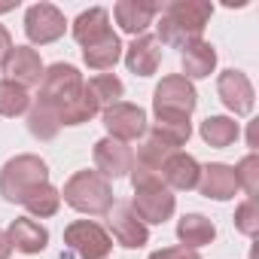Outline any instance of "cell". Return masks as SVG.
Wrapping results in <instances>:
<instances>
[{
  "label": "cell",
  "mask_w": 259,
  "mask_h": 259,
  "mask_svg": "<svg viewBox=\"0 0 259 259\" xmlns=\"http://www.w3.org/2000/svg\"><path fill=\"white\" fill-rule=\"evenodd\" d=\"M19 7V0H10V4H0V13H10V10H16Z\"/></svg>",
  "instance_id": "obj_35"
},
{
  "label": "cell",
  "mask_w": 259,
  "mask_h": 259,
  "mask_svg": "<svg viewBox=\"0 0 259 259\" xmlns=\"http://www.w3.org/2000/svg\"><path fill=\"white\" fill-rule=\"evenodd\" d=\"M40 183H49V165L34 153L13 156L0 168V195L13 204H22L25 195L31 189H37Z\"/></svg>",
  "instance_id": "obj_4"
},
{
  "label": "cell",
  "mask_w": 259,
  "mask_h": 259,
  "mask_svg": "<svg viewBox=\"0 0 259 259\" xmlns=\"http://www.w3.org/2000/svg\"><path fill=\"white\" fill-rule=\"evenodd\" d=\"M7 238L13 244V250L25 253V256H34V253H43L49 247V229L40 226L37 220L31 217H16L7 229Z\"/></svg>",
  "instance_id": "obj_18"
},
{
  "label": "cell",
  "mask_w": 259,
  "mask_h": 259,
  "mask_svg": "<svg viewBox=\"0 0 259 259\" xmlns=\"http://www.w3.org/2000/svg\"><path fill=\"white\" fill-rule=\"evenodd\" d=\"M22 204H25V210H28L31 217H40V220L55 217L58 207H61V189H55L52 183H40L37 189H31V192L25 195Z\"/></svg>",
  "instance_id": "obj_24"
},
{
  "label": "cell",
  "mask_w": 259,
  "mask_h": 259,
  "mask_svg": "<svg viewBox=\"0 0 259 259\" xmlns=\"http://www.w3.org/2000/svg\"><path fill=\"white\" fill-rule=\"evenodd\" d=\"M61 198H64V204H70L73 210L89 213V217H104V213H110V207L116 204L110 180L101 177L98 171H76V174L64 183Z\"/></svg>",
  "instance_id": "obj_3"
},
{
  "label": "cell",
  "mask_w": 259,
  "mask_h": 259,
  "mask_svg": "<svg viewBox=\"0 0 259 259\" xmlns=\"http://www.w3.org/2000/svg\"><path fill=\"white\" fill-rule=\"evenodd\" d=\"M162 13L159 4H147V0H119V4L113 7V19L116 25L132 34V37H141L147 34V28L156 22V16Z\"/></svg>",
  "instance_id": "obj_16"
},
{
  "label": "cell",
  "mask_w": 259,
  "mask_h": 259,
  "mask_svg": "<svg viewBox=\"0 0 259 259\" xmlns=\"http://www.w3.org/2000/svg\"><path fill=\"white\" fill-rule=\"evenodd\" d=\"M132 186H135V198H132V210L141 217L144 226H162L174 217L177 210V195L162 183L159 174L150 171H138L132 168Z\"/></svg>",
  "instance_id": "obj_2"
},
{
  "label": "cell",
  "mask_w": 259,
  "mask_h": 259,
  "mask_svg": "<svg viewBox=\"0 0 259 259\" xmlns=\"http://www.w3.org/2000/svg\"><path fill=\"white\" fill-rule=\"evenodd\" d=\"M98 113H101V107H98L95 95H92L89 89H82L79 98H76L73 104H67L58 116H61V125H85V122H92Z\"/></svg>",
  "instance_id": "obj_28"
},
{
  "label": "cell",
  "mask_w": 259,
  "mask_h": 259,
  "mask_svg": "<svg viewBox=\"0 0 259 259\" xmlns=\"http://www.w3.org/2000/svg\"><path fill=\"white\" fill-rule=\"evenodd\" d=\"M28 132L37 138V141H52L58 132H61V119H58V110L34 101L31 110H28Z\"/></svg>",
  "instance_id": "obj_25"
},
{
  "label": "cell",
  "mask_w": 259,
  "mask_h": 259,
  "mask_svg": "<svg viewBox=\"0 0 259 259\" xmlns=\"http://www.w3.org/2000/svg\"><path fill=\"white\" fill-rule=\"evenodd\" d=\"M92 159H95V168L101 177L107 180H119V177H128L132 174V165H135V153L128 144L116 141V138H101L92 150Z\"/></svg>",
  "instance_id": "obj_11"
},
{
  "label": "cell",
  "mask_w": 259,
  "mask_h": 259,
  "mask_svg": "<svg viewBox=\"0 0 259 259\" xmlns=\"http://www.w3.org/2000/svg\"><path fill=\"white\" fill-rule=\"evenodd\" d=\"M64 244L79 259H107L113 253L110 232L101 223H95V220H73L64 229Z\"/></svg>",
  "instance_id": "obj_7"
},
{
  "label": "cell",
  "mask_w": 259,
  "mask_h": 259,
  "mask_svg": "<svg viewBox=\"0 0 259 259\" xmlns=\"http://www.w3.org/2000/svg\"><path fill=\"white\" fill-rule=\"evenodd\" d=\"M159 177H162V183H165L171 192H189V189H195V186H198L201 165H198L189 153L177 150V153H171V156L165 159V165H162Z\"/></svg>",
  "instance_id": "obj_14"
},
{
  "label": "cell",
  "mask_w": 259,
  "mask_h": 259,
  "mask_svg": "<svg viewBox=\"0 0 259 259\" xmlns=\"http://www.w3.org/2000/svg\"><path fill=\"white\" fill-rule=\"evenodd\" d=\"M122 40H119V34L110 28L101 40H95V43H89V46H82V61L92 67V70H110L119 58H122Z\"/></svg>",
  "instance_id": "obj_20"
},
{
  "label": "cell",
  "mask_w": 259,
  "mask_h": 259,
  "mask_svg": "<svg viewBox=\"0 0 259 259\" xmlns=\"http://www.w3.org/2000/svg\"><path fill=\"white\" fill-rule=\"evenodd\" d=\"M232 171H235L238 189H244L250 198H256V192H259V156H256V153L244 156V159H241Z\"/></svg>",
  "instance_id": "obj_30"
},
{
  "label": "cell",
  "mask_w": 259,
  "mask_h": 259,
  "mask_svg": "<svg viewBox=\"0 0 259 259\" xmlns=\"http://www.w3.org/2000/svg\"><path fill=\"white\" fill-rule=\"evenodd\" d=\"M198 107V92L183 73L162 76L153 92V116L156 119H192Z\"/></svg>",
  "instance_id": "obj_5"
},
{
  "label": "cell",
  "mask_w": 259,
  "mask_h": 259,
  "mask_svg": "<svg viewBox=\"0 0 259 259\" xmlns=\"http://www.w3.org/2000/svg\"><path fill=\"white\" fill-rule=\"evenodd\" d=\"M101 122H104V128H107V138H116V141H122V144L144 138L147 128H150L144 107L128 104V101H119V104L101 110Z\"/></svg>",
  "instance_id": "obj_8"
},
{
  "label": "cell",
  "mask_w": 259,
  "mask_h": 259,
  "mask_svg": "<svg viewBox=\"0 0 259 259\" xmlns=\"http://www.w3.org/2000/svg\"><path fill=\"white\" fill-rule=\"evenodd\" d=\"M82 89H85V79H82V73H79L73 64H64V61H58V64H52V67H46V70H43V79H40V95H37V101L61 113L67 104H73V101L79 98V92H82ZM58 119H61V116H58Z\"/></svg>",
  "instance_id": "obj_6"
},
{
  "label": "cell",
  "mask_w": 259,
  "mask_h": 259,
  "mask_svg": "<svg viewBox=\"0 0 259 259\" xmlns=\"http://www.w3.org/2000/svg\"><path fill=\"white\" fill-rule=\"evenodd\" d=\"M150 132H156L165 144H171L174 150H180L192 138V122L189 119H156Z\"/></svg>",
  "instance_id": "obj_29"
},
{
  "label": "cell",
  "mask_w": 259,
  "mask_h": 259,
  "mask_svg": "<svg viewBox=\"0 0 259 259\" xmlns=\"http://www.w3.org/2000/svg\"><path fill=\"white\" fill-rule=\"evenodd\" d=\"M177 238H180L183 247L198 250V247H207L217 238V226L204 213H186V217L177 220Z\"/></svg>",
  "instance_id": "obj_22"
},
{
  "label": "cell",
  "mask_w": 259,
  "mask_h": 259,
  "mask_svg": "<svg viewBox=\"0 0 259 259\" xmlns=\"http://www.w3.org/2000/svg\"><path fill=\"white\" fill-rule=\"evenodd\" d=\"M147 259H201V256H198V250H192V247H183V244H177V247H162V250L150 253Z\"/></svg>",
  "instance_id": "obj_32"
},
{
  "label": "cell",
  "mask_w": 259,
  "mask_h": 259,
  "mask_svg": "<svg viewBox=\"0 0 259 259\" xmlns=\"http://www.w3.org/2000/svg\"><path fill=\"white\" fill-rule=\"evenodd\" d=\"M180 64H183V76H186L189 82L210 76L213 67H217V49H213V43H207V40H192V43H186L183 52H180Z\"/></svg>",
  "instance_id": "obj_19"
},
{
  "label": "cell",
  "mask_w": 259,
  "mask_h": 259,
  "mask_svg": "<svg viewBox=\"0 0 259 259\" xmlns=\"http://www.w3.org/2000/svg\"><path fill=\"white\" fill-rule=\"evenodd\" d=\"M195 189H198L204 198H213V201H229V198H235V195H238V180H235L232 165H223V162L204 165Z\"/></svg>",
  "instance_id": "obj_17"
},
{
  "label": "cell",
  "mask_w": 259,
  "mask_h": 259,
  "mask_svg": "<svg viewBox=\"0 0 259 259\" xmlns=\"http://www.w3.org/2000/svg\"><path fill=\"white\" fill-rule=\"evenodd\" d=\"M10 256H13V244H10L7 232L0 229V259H10Z\"/></svg>",
  "instance_id": "obj_34"
},
{
  "label": "cell",
  "mask_w": 259,
  "mask_h": 259,
  "mask_svg": "<svg viewBox=\"0 0 259 259\" xmlns=\"http://www.w3.org/2000/svg\"><path fill=\"white\" fill-rule=\"evenodd\" d=\"M67 31V19L55 4H34L25 13V34L34 46H46L61 40Z\"/></svg>",
  "instance_id": "obj_9"
},
{
  "label": "cell",
  "mask_w": 259,
  "mask_h": 259,
  "mask_svg": "<svg viewBox=\"0 0 259 259\" xmlns=\"http://www.w3.org/2000/svg\"><path fill=\"white\" fill-rule=\"evenodd\" d=\"M198 135H201V141H204L207 147L226 150V147H232V144L241 138V128H238V122H235L232 116H207V119L198 125Z\"/></svg>",
  "instance_id": "obj_23"
},
{
  "label": "cell",
  "mask_w": 259,
  "mask_h": 259,
  "mask_svg": "<svg viewBox=\"0 0 259 259\" xmlns=\"http://www.w3.org/2000/svg\"><path fill=\"white\" fill-rule=\"evenodd\" d=\"M213 16V4L207 0H174L159 13V34L156 40L162 46H186L192 40H201L207 22Z\"/></svg>",
  "instance_id": "obj_1"
},
{
  "label": "cell",
  "mask_w": 259,
  "mask_h": 259,
  "mask_svg": "<svg viewBox=\"0 0 259 259\" xmlns=\"http://www.w3.org/2000/svg\"><path fill=\"white\" fill-rule=\"evenodd\" d=\"M235 229L247 238H256L259 235V204L256 198H247L244 204H238L235 210Z\"/></svg>",
  "instance_id": "obj_31"
},
{
  "label": "cell",
  "mask_w": 259,
  "mask_h": 259,
  "mask_svg": "<svg viewBox=\"0 0 259 259\" xmlns=\"http://www.w3.org/2000/svg\"><path fill=\"white\" fill-rule=\"evenodd\" d=\"M110 31V13L104 7H92V10H82L73 25H70V34L79 46H89L95 40H101L104 34Z\"/></svg>",
  "instance_id": "obj_21"
},
{
  "label": "cell",
  "mask_w": 259,
  "mask_h": 259,
  "mask_svg": "<svg viewBox=\"0 0 259 259\" xmlns=\"http://www.w3.org/2000/svg\"><path fill=\"white\" fill-rule=\"evenodd\" d=\"M217 95L235 116H250L256 107V92H253L250 76L244 70H235V67L223 70L217 76Z\"/></svg>",
  "instance_id": "obj_10"
},
{
  "label": "cell",
  "mask_w": 259,
  "mask_h": 259,
  "mask_svg": "<svg viewBox=\"0 0 259 259\" xmlns=\"http://www.w3.org/2000/svg\"><path fill=\"white\" fill-rule=\"evenodd\" d=\"M107 217H110V232H113L119 247L138 250L150 241V226L141 223V217L132 210V204H113Z\"/></svg>",
  "instance_id": "obj_13"
},
{
  "label": "cell",
  "mask_w": 259,
  "mask_h": 259,
  "mask_svg": "<svg viewBox=\"0 0 259 259\" xmlns=\"http://www.w3.org/2000/svg\"><path fill=\"white\" fill-rule=\"evenodd\" d=\"M85 89L95 95V101H98L101 110H107V107H113V104H119V101L125 98V85H122V79L113 76V73H98V76H92V79L85 82Z\"/></svg>",
  "instance_id": "obj_26"
},
{
  "label": "cell",
  "mask_w": 259,
  "mask_h": 259,
  "mask_svg": "<svg viewBox=\"0 0 259 259\" xmlns=\"http://www.w3.org/2000/svg\"><path fill=\"white\" fill-rule=\"evenodd\" d=\"M10 49H13V37H10V31L0 25V64L7 61V55H10Z\"/></svg>",
  "instance_id": "obj_33"
},
{
  "label": "cell",
  "mask_w": 259,
  "mask_h": 259,
  "mask_svg": "<svg viewBox=\"0 0 259 259\" xmlns=\"http://www.w3.org/2000/svg\"><path fill=\"white\" fill-rule=\"evenodd\" d=\"M4 67V79H10V82H16V85H22V89H31V85H40V79H43V58H40V52L37 49H31V46H13L10 49V55H7V61L0 64Z\"/></svg>",
  "instance_id": "obj_12"
},
{
  "label": "cell",
  "mask_w": 259,
  "mask_h": 259,
  "mask_svg": "<svg viewBox=\"0 0 259 259\" xmlns=\"http://www.w3.org/2000/svg\"><path fill=\"white\" fill-rule=\"evenodd\" d=\"M125 58V67L128 73H135V76H153L162 64V43L153 37V34H141L132 40V46H128L122 52Z\"/></svg>",
  "instance_id": "obj_15"
},
{
  "label": "cell",
  "mask_w": 259,
  "mask_h": 259,
  "mask_svg": "<svg viewBox=\"0 0 259 259\" xmlns=\"http://www.w3.org/2000/svg\"><path fill=\"white\" fill-rule=\"evenodd\" d=\"M31 110V95L28 89L10 82V79H0V116H7V119H16L22 113Z\"/></svg>",
  "instance_id": "obj_27"
}]
</instances>
